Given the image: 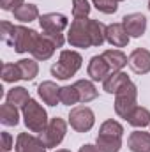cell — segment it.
I'll use <instances>...</instances> for the list:
<instances>
[{
  "mask_svg": "<svg viewBox=\"0 0 150 152\" xmlns=\"http://www.w3.org/2000/svg\"><path fill=\"white\" fill-rule=\"evenodd\" d=\"M92 2H94L95 9L104 12V14H113L118 9V2L117 0H92Z\"/></svg>",
  "mask_w": 150,
  "mask_h": 152,
  "instance_id": "obj_31",
  "label": "cell"
},
{
  "mask_svg": "<svg viewBox=\"0 0 150 152\" xmlns=\"http://www.w3.org/2000/svg\"><path fill=\"white\" fill-rule=\"evenodd\" d=\"M46 145L37 136L28 133H20L16 138V152H46Z\"/></svg>",
  "mask_w": 150,
  "mask_h": 152,
  "instance_id": "obj_13",
  "label": "cell"
},
{
  "mask_svg": "<svg viewBox=\"0 0 150 152\" xmlns=\"http://www.w3.org/2000/svg\"><path fill=\"white\" fill-rule=\"evenodd\" d=\"M127 147L131 152H150V133L133 131L127 138Z\"/></svg>",
  "mask_w": 150,
  "mask_h": 152,
  "instance_id": "obj_16",
  "label": "cell"
},
{
  "mask_svg": "<svg viewBox=\"0 0 150 152\" xmlns=\"http://www.w3.org/2000/svg\"><path fill=\"white\" fill-rule=\"evenodd\" d=\"M129 67L136 75H147L150 73V51L145 48H136L129 55Z\"/></svg>",
  "mask_w": 150,
  "mask_h": 152,
  "instance_id": "obj_11",
  "label": "cell"
},
{
  "mask_svg": "<svg viewBox=\"0 0 150 152\" xmlns=\"http://www.w3.org/2000/svg\"><path fill=\"white\" fill-rule=\"evenodd\" d=\"M90 2L88 0H73V16L74 18H88L90 14Z\"/></svg>",
  "mask_w": 150,
  "mask_h": 152,
  "instance_id": "obj_30",
  "label": "cell"
},
{
  "mask_svg": "<svg viewBox=\"0 0 150 152\" xmlns=\"http://www.w3.org/2000/svg\"><path fill=\"white\" fill-rule=\"evenodd\" d=\"M88 20L90 18H74L73 23L69 25L67 30V42L73 48H90L92 37H90V30H88Z\"/></svg>",
  "mask_w": 150,
  "mask_h": 152,
  "instance_id": "obj_5",
  "label": "cell"
},
{
  "mask_svg": "<svg viewBox=\"0 0 150 152\" xmlns=\"http://www.w3.org/2000/svg\"><path fill=\"white\" fill-rule=\"evenodd\" d=\"M99 134H106V136H118V138H122V134H124V127H122V124L120 122H117V120H106V122H103V126H101V129H99Z\"/></svg>",
  "mask_w": 150,
  "mask_h": 152,
  "instance_id": "obj_29",
  "label": "cell"
},
{
  "mask_svg": "<svg viewBox=\"0 0 150 152\" xmlns=\"http://www.w3.org/2000/svg\"><path fill=\"white\" fill-rule=\"evenodd\" d=\"M39 25L46 34H62L69 27V20L60 12H48L39 16Z\"/></svg>",
  "mask_w": 150,
  "mask_h": 152,
  "instance_id": "obj_8",
  "label": "cell"
},
{
  "mask_svg": "<svg viewBox=\"0 0 150 152\" xmlns=\"http://www.w3.org/2000/svg\"><path fill=\"white\" fill-rule=\"evenodd\" d=\"M76 90H78V96H79V103H90V101H94L95 97H97V88H95V85L90 81V80H78L74 83Z\"/></svg>",
  "mask_w": 150,
  "mask_h": 152,
  "instance_id": "obj_19",
  "label": "cell"
},
{
  "mask_svg": "<svg viewBox=\"0 0 150 152\" xmlns=\"http://www.w3.org/2000/svg\"><path fill=\"white\" fill-rule=\"evenodd\" d=\"M87 73H88L92 81H104L110 76L111 69H110L108 62L103 58V55H95V57L90 58L88 67H87Z\"/></svg>",
  "mask_w": 150,
  "mask_h": 152,
  "instance_id": "obj_12",
  "label": "cell"
},
{
  "mask_svg": "<svg viewBox=\"0 0 150 152\" xmlns=\"http://www.w3.org/2000/svg\"><path fill=\"white\" fill-rule=\"evenodd\" d=\"M78 152H101V151H99V147H95V145H90V143H87V145L79 147V151H78Z\"/></svg>",
  "mask_w": 150,
  "mask_h": 152,
  "instance_id": "obj_34",
  "label": "cell"
},
{
  "mask_svg": "<svg viewBox=\"0 0 150 152\" xmlns=\"http://www.w3.org/2000/svg\"><path fill=\"white\" fill-rule=\"evenodd\" d=\"M122 25L131 37H141L147 30V18L141 12H131L122 18Z\"/></svg>",
  "mask_w": 150,
  "mask_h": 152,
  "instance_id": "obj_10",
  "label": "cell"
},
{
  "mask_svg": "<svg viewBox=\"0 0 150 152\" xmlns=\"http://www.w3.org/2000/svg\"><path fill=\"white\" fill-rule=\"evenodd\" d=\"M0 28H2L0 30L2 39L9 46H12L16 53H27V51H30L32 42H34L36 36H37L36 30L21 27V25H12L9 21H2Z\"/></svg>",
  "mask_w": 150,
  "mask_h": 152,
  "instance_id": "obj_1",
  "label": "cell"
},
{
  "mask_svg": "<svg viewBox=\"0 0 150 152\" xmlns=\"http://www.w3.org/2000/svg\"><path fill=\"white\" fill-rule=\"evenodd\" d=\"M60 103L66 106H73L76 103H79V96H78V90L74 85L60 87Z\"/></svg>",
  "mask_w": 150,
  "mask_h": 152,
  "instance_id": "obj_27",
  "label": "cell"
},
{
  "mask_svg": "<svg viewBox=\"0 0 150 152\" xmlns=\"http://www.w3.org/2000/svg\"><path fill=\"white\" fill-rule=\"evenodd\" d=\"M131 80H129V76L125 75L124 71H113L110 73V76L103 81V88H104V92H108V94H117L124 85H127Z\"/></svg>",
  "mask_w": 150,
  "mask_h": 152,
  "instance_id": "obj_17",
  "label": "cell"
},
{
  "mask_svg": "<svg viewBox=\"0 0 150 152\" xmlns=\"http://www.w3.org/2000/svg\"><path fill=\"white\" fill-rule=\"evenodd\" d=\"M0 122L4 126H18V122H20L18 106L9 104V103L2 104V108H0Z\"/></svg>",
  "mask_w": 150,
  "mask_h": 152,
  "instance_id": "obj_25",
  "label": "cell"
},
{
  "mask_svg": "<svg viewBox=\"0 0 150 152\" xmlns=\"http://www.w3.org/2000/svg\"><path fill=\"white\" fill-rule=\"evenodd\" d=\"M103 58L108 62L111 73L113 71H122L127 66V62H129V57L124 51H120V50H106L103 53Z\"/></svg>",
  "mask_w": 150,
  "mask_h": 152,
  "instance_id": "obj_18",
  "label": "cell"
},
{
  "mask_svg": "<svg viewBox=\"0 0 150 152\" xmlns=\"http://www.w3.org/2000/svg\"><path fill=\"white\" fill-rule=\"evenodd\" d=\"M14 147V143H12V136L9 134V133H2V143H0V149L2 152H9L11 149Z\"/></svg>",
  "mask_w": 150,
  "mask_h": 152,
  "instance_id": "obj_33",
  "label": "cell"
},
{
  "mask_svg": "<svg viewBox=\"0 0 150 152\" xmlns=\"http://www.w3.org/2000/svg\"><path fill=\"white\" fill-rule=\"evenodd\" d=\"M30 99H32V97H30L28 90L23 88V87H12V88L7 92V96H5V103L14 104V106H18V108H23Z\"/></svg>",
  "mask_w": 150,
  "mask_h": 152,
  "instance_id": "obj_20",
  "label": "cell"
},
{
  "mask_svg": "<svg viewBox=\"0 0 150 152\" xmlns=\"http://www.w3.org/2000/svg\"><path fill=\"white\" fill-rule=\"evenodd\" d=\"M117 2H124V0H117Z\"/></svg>",
  "mask_w": 150,
  "mask_h": 152,
  "instance_id": "obj_37",
  "label": "cell"
},
{
  "mask_svg": "<svg viewBox=\"0 0 150 152\" xmlns=\"http://www.w3.org/2000/svg\"><path fill=\"white\" fill-rule=\"evenodd\" d=\"M127 120V124H131L133 127H147V126H150V112L147 110V108H143V106H136L131 113H129V117L125 118Z\"/></svg>",
  "mask_w": 150,
  "mask_h": 152,
  "instance_id": "obj_21",
  "label": "cell"
},
{
  "mask_svg": "<svg viewBox=\"0 0 150 152\" xmlns=\"http://www.w3.org/2000/svg\"><path fill=\"white\" fill-rule=\"evenodd\" d=\"M23 122L32 133H42L48 126V113L36 99H30L23 108Z\"/></svg>",
  "mask_w": 150,
  "mask_h": 152,
  "instance_id": "obj_3",
  "label": "cell"
},
{
  "mask_svg": "<svg viewBox=\"0 0 150 152\" xmlns=\"http://www.w3.org/2000/svg\"><path fill=\"white\" fill-rule=\"evenodd\" d=\"M136 99H138V88L133 81H129L115 94V113L120 118H127L129 113L136 108Z\"/></svg>",
  "mask_w": 150,
  "mask_h": 152,
  "instance_id": "obj_4",
  "label": "cell"
},
{
  "mask_svg": "<svg viewBox=\"0 0 150 152\" xmlns=\"http://www.w3.org/2000/svg\"><path fill=\"white\" fill-rule=\"evenodd\" d=\"M2 80L5 83H16L18 80H21V71L18 67V64H2Z\"/></svg>",
  "mask_w": 150,
  "mask_h": 152,
  "instance_id": "obj_28",
  "label": "cell"
},
{
  "mask_svg": "<svg viewBox=\"0 0 150 152\" xmlns=\"http://www.w3.org/2000/svg\"><path fill=\"white\" fill-rule=\"evenodd\" d=\"M55 50H57L55 42L42 32V34H37V36H36L34 42H32V48H30L28 53H30L36 60H48V58L53 57Z\"/></svg>",
  "mask_w": 150,
  "mask_h": 152,
  "instance_id": "obj_9",
  "label": "cell"
},
{
  "mask_svg": "<svg viewBox=\"0 0 150 152\" xmlns=\"http://www.w3.org/2000/svg\"><path fill=\"white\" fill-rule=\"evenodd\" d=\"M88 30H90L92 44L103 46V42L106 41V25L101 23L99 20H88Z\"/></svg>",
  "mask_w": 150,
  "mask_h": 152,
  "instance_id": "obj_23",
  "label": "cell"
},
{
  "mask_svg": "<svg viewBox=\"0 0 150 152\" xmlns=\"http://www.w3.org/2000/svg\"><path fill=\"white\" fill-rule=\"evenodd\" d=\"M67 133V122L60 117H55L48 122L46 129L42 133H39V138L42 140V143L48 147V149H55L57 145L62 143L64 136Z\"/></svg>",
  "mask_w": 150,
  "mask_h": 152,
  "instance_id": "obj_6",
  "label": "cell"
},
{
  "mask_svg": "<svg viewBox=\"0 0 150 152\" xmlns=\"http://www.w3.org/2000/svg\"><path fill=\"white\" fill-rule=\"evenodd\" d=\"M20 71H21V80L25 81H32L39 73V66L36 62V58H21L16 62Z\"/></svg>",
  "mask_w": 150,
  "mask_h": 152,
  "instance_id": "obj_24",
  "label": "cell"
},
{
  "mask_svg": "<svg viewBox=\"0 0 150 152\" xmlns=\"http://www.w3.org/2000/svg\"><path fill=\"white\" fill-rule=\"evenodd\" d=\"M37 94L48 106H57V103H60V87L55 81H42V83H39Z\"/></svg>",
  "mask_w": 150,
  "mask_h": 152,
  "instance_id": "obj_15",
  "label": "cell"
},
{
  "mask_svg": "<svg viewBox=\"0 0 150 152\" xmlns=\"http://www.w3.org/2000/svg\"><path fill=\"white\" fill-rule=\"evenodd\" d=\"M129 39L131 36L127 34L122 23H111L106 27V41L115 48H125L129 44Z\"/></svg>",
  "mask_w": 150,
  "mask_h": 152,
  "instance_id": "obj_14",
  "label": "cell"
},
{
  "mask_svg": "<svg viewBox=\"0 0 150 152\" xmlns=\"http://www.w3.org/2000/svg\"><path fill=\"white\" fill-rule=\"evenodd\" d=\"M81 55L74 51V50H64L60 51L58 62H55L51 66V75L55 76L57 80H69L71 76H74L79 67H81Z\"/></svg>",
  "mask_w": 150,
  "mask_h": 152,
  "instance_id": "obj_2",
  "label": "cell"
},
{
  "mask_svg": "<svg viewBox=\"0 0 150 152\" xmlns=\"http://www.w3.org/2000/svg\"><path fill=\"white\" fill-rule=\"evenodd\" d=\"M12 14H14V18L18 21L30 23V21H34V20L39 18V9H37V5H34V4H23L16 11H12Z\"/></svg>",
  "mask_w": 150,
  "mask_h": 152,
  "instance_id": "obj_22",
  "label": "cell"
},
{
  "mask_svg": "<svg viewBox=\"0 0 150 152\" xmlns=\"http://www.w3.org/2000/svg\"><path fill=\"white\" fill-rule=\"evenodd\" d=\"M69 124L76 133H87L95 124V115L88 106H76L69 113Z\"/></svg>",
  "mask_w": 150,
  "mask_h": 152,
  "instance_id": "obj_7",
  "label": "cell"
},
{
  "mask_svg": "<svg viewBox=\"0 0 150 152\" xmlns=\"http://www.w3.org/2000/svg\"><path fill=\"white\" fill-rule=\"evenodd\" d=\"M57 152H71V151H67V149H60V151H57Z\"/></svg>",
  "mask_w": 150,
  "mask_h": 152,
  "instance_id": "obj_35",
  "label": "cell"
},
{
  "mask_svg": "<svg viewBox=\"0 0 150 152\" xmlns=\"http://www.w3.org/2000/svg\"><path fill=\"white\" fill-rule=\"evenodd\" d=\"M149 11H150V0H149Z\"/></svg>",
  "mask_w": 150,
  "mask_h": 152,
  "instance_id": "obj_36",
  "label": "cell"
},
{
  "mask_svg": "<svg viewBox=\"0 0 150 152\" xmlns=\"http://www.w3.org/2000/svg\"><path fill=\"white\" fill-rule=\"evenodd\" d=\"M23 4H25V0H0V7L4 11H16Z\"/></svg>",
  "mask_w": 150,
  "mask_h": 152,
  "instance_id": "obj_32",
  "label": "cell"
},
{
  "mask_svg": "<svg viewBox=\"0 0 150 152\" xmlns=\"http://www.w3.org/2000/svg\"><path fill=\"white\" fill-rule=\"evenodd\" d=\"M97 147H99L101 152H118L120 147H122V138L97 134Z\"/></svg>",
  "mask_w": 150,
  "mask_h": 152,
  "instance_id": "obj_26",
  "label": "cell"
}]
</instances>
